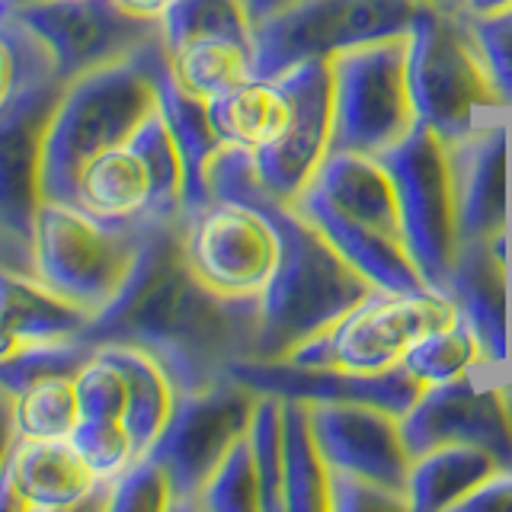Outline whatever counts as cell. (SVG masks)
<instances>
[{
	"instance_id": "obj_41",
	"label": "cell",
	"mask_w": 512,
	"mask_h": 512,
	"mask_svg": "<svg viewBox=\"0 0 512 512\" xmlns=\"http://www.w3.org/2000/svg\"><path fill=\"white\" fill-rule=\"evenodd\" d=\"M458 512H512V468H500L484 487H477Z\"/></svg>"
},
{
	"instance_id": "obj_33",
	"label": "cell",
	"mask_w": 512,
	"mask_h": 512,
	"mask_svg": "<svg viewBox=\"0 0 512 512\" xmlns=\"http://www.w3.org/2000/svg\"><path fill=\"white\" fill-rule=\"evenodd\" d=\"M247 439L260 471L263 512H285V397H256Z\"/></svg>"
},
{
	"instance_id": "obj_26",
	"label": "cell",
	"mask_w": 512,
	"mask_h": 512,
	"mask_svg": "<svg viewBox=\"0 0 512 512\" xmlns=\"http://www.w3.org/2000/svg\"><path fill=\"white\" fill-rule=\"evenodd\" d=\"M160 112L170 125V135L176 141L186 170V196H183V218L199 212L202 205L212 202L208 192V170H212L215 157L228 148L215 132L212 116H208V103L189 96L173 80L170 68L160 77Z\"/></svg>"
},
{
	"instance_id": "obj_12",
	"label": "cell",
	"mask_w": 512,
	"mask_h": 512,
	"mask_svg": "<svg viewBox=\"0 0 512 512\" xmlns=\"http://www.w3.org/2000/svg\"><path fill=\"white\" fill-rule=\"evenodd\" d=\"M10 16L45 42L61 84L135 58L164 39L160 23L128 13L119 0H36Z\"/></svg>"
},
{
	"instance_id": "obj_24",
	"label": "cell",
	"mask_w": 512,
	"mask_h": 512,
	"mask_svg": "<svg viewBox=\"0 0 512 512\" xmlns=\"http://www.w3.org/2000/svg\"><path fill=\"white\" fill-rule=\"evenodd\" d=\"M500 471L484 448L474 445H439L416 455L407 477L410 512H458L468 496L484 487Z\"/></svg>"
},
{
	"instance_id": "obj_22",
	"label": "cell",
	"mask_w": 512,
	"mask_h": 512,
	"mask_svg": "<svg viewBox=\"0 0 512 512\" xmlns=\"http://www.w3.org/2000/svg\"><path fill=\"white\" fill-rule=\"evenodd\" d=\"M0 317L23 343L90 340L93 317L48 288L36 272L0 266ZM93 343V340H90Z\"/></svg>"
},
{
	"instance_id": "obj_5",
	"label": "cell",
	"mask_w": 512,
	"mask_h": 512,
	"mask_svg": "<svg viewBox=\"0 0 512 512\" xmlns=\"http://www.w3.org/2000/svg\"><path fill=\"white\" fill-rule=\"evenodd\" d=\"M151 221H109L77 202L45 199L32 228L36 276L93 320L125 292Z\"/></svg>"
},
{
	"instance_id": "obj_35",
	"label": "cell",
	"mask_w": 512,
	"mask_h": 512,
	"mask_svg": "<svg viewBox=\"0 0 512 512\" xmlns=\"http://www.w3.org/2000/svg\"><path fill=\"white\" fill-rule=\"evenodd\" d=\"M45 77H55L45 42L20 20L0 16V109Z\"/></svg>"
},
{
	"instance_id": "obj_50",
	"label": "cell",
	"mask_w": 512,
	"mask_h": 512,
	"mask_svg": "<svg viewBox=\"0 0 512 512\" xmlns=\"http://www.w3.org/2000/svg\"><path fill=\"white\" fill-rule=\"evenodd\" d=\"M503 378H506V388H509V397H512V368H509V372H506Z\"/></svg>"
},
{
	"instance_id": "obj_3",
	"label": "cell",
	"mask_w": 512,
	"mask_h": 512,
	"mask_svg": "<svg viewBox=\"0 0 512 512\" xmlns=\"http://www.w3.org/2000/svg\"><path fill=\"white\" fill-rule=\"evenodd\" d=\"M170 68L164 39L135 58L64 84L45 138V199L77 202V176L93 157L119 148L160 109V77Z\"/></svg>"
},
{
	"instance_id": "obj_7",
	"label": "cell",
	"mask_w": 512,
	"mask_h": 512,
	"mask_svg": "<svg viewBox=\"0 0 512 512\" xmlns=\"http://www.w3.org/2000/svg\"><path fill=\"white\" fill-rule=\"evenodd\" d=\"M330 84L333 151L381 157L420 122L407 74V36L336 52Z\"/></svg>"
},
{
	"instance_id": "obj_15",
	"label": "cell",
	"mask_w": 512,
	"mask_h": 512,
	"mask_svg": "<svg viewBox=\"0 0 512 512\" xmlns=\"http://www.w3.org/2000/svg\"><path fill=\"white\" fill-rule=\"evenodd\" d=\"M292 96L285 135L253 154L269 196L295 202L333 151V84L330 58H301L276 74Z\"/></svg>"
},
{
	"instance_id": "obj_36",
	"label": "cell",
	"mask_w": 512,
	"mask_h": 512,
	"mask_svg": "<svg viewBox=\"0 0 512 512\" xmlns=\"http://www.w3.org/2000/svg\"><path fill=\"white\" fill-rule=\"evenodd\" d=\"M96 343L64 340V343H29L13 359L0 362V391L16 397L29 384L52 375H77V368L93 356Z\"/></svg>"
},
{
	"instance_id": "obj_4",
	"label": "cell",
	"mask_w": 512,
	"mask_h": 512,
	"mask_svg": "<svg viewBox=\"0 0 512 512\" xmlns=\"http://www.w3.org/2000/svg\"><path fill=\"white\" fill-rule=\"evenodd\" d=\"M407 74L416 116L448 144L506 116L464 10L416 7L407 32Z\"/></svg>"
},
{
	"instance_id": "obj_37",
	"label": "cell",
	"mask_w": 512,
	"mask_h": 512,
	"mask_svg": "<svg viewBox=\"0 0 512 512\" xmlns=\"http://www.w3.org/2000/svg\"><path fill=\"white\" fill-rule=\"evenodd\" d=\"M173 506V480L157 455H141L116 480H109V512H167Z\"/></svg>"
},
{
	"instance_id": "obj_20",
	"label": "cell",
	"mask_w": 512,
	"mask_h": 512,
	"mask_svg": "<svg viewBox=\"0 0 512 512\" xmlns=\"http://www.w3.org/2000/svg\"><path fill=\"white\" fill-rule=\"evenodd\" d=\"M29 512L106 509L109 480H100L71 439H20L10 452Z\"/></svg>"
},
{
	"instance_id": "obj_17",
	"label": "cell",
	"mask_w": 512,
	"mask_h": 512,
	"mask_svg": "<svg viewBox=\"0 0 512 512\" xmlns=\"http://www.w3.org/2000/svg\"><path fill=\"white\" fill-rule=\"evenodd\" d=\"M228 375L244 381L256 394L308 400V404L356 400V404H375L397 416H404L423 391V384L404 365L381 375H359L343 372V368H304L288 359H240L228 368Z\"/></svg>"
},
{
	"instance_id": "obj_34",
	"label": "cell",
	"mask_w": 512,
	"mask_h": 512,
	"mask_svg": "<svg viewBox=\"0 0 512 512\" xmlns=\"http://www.w3.org/2000/svg\"><path fill=\"white\" fill-rule=\"evenodd\" d=\"M196 509L202 512H263V487L260 471H256L253 448L247 432L240 436L231 452L208 477V484L199 493Z\"/></svg>"
},
{
	"instance_id": "obj_23",
	"label": "cell",
	"mask_w": 512,
	"mask_h": 512,
	"mask_svg": "<svg viewBox=\"0 0 512 512\" xmlns=\"http://www.w3.org/2000/svg\"><path fill=\"white\" fill-rule=\"evenodd\" d=\"M208 116L224 144L260 154L285 135L292 119V96L279 77H250L234 90L215 96L208 103Z\"/></svg>"
},
{
	"instance_id": "obj_45",
	"label": "cell",
	"mask_w": 512,
	"mask_h": 512,
	"mask_svg": "<svg viewBox=\"0 0 512 512\" xmlns=\"http://www.w3.org/2000/svg\"><path fill=\"white\" fill-rule=\"evenodd\" d=\"M292 4H295V0H247V10H250V20L256 26V23L269 20V16L282 13L285 7H292Z\"/></svg>"
},
{
	"instance_id": "obj_29",
	"label": "cell",
	"mask_w": 512,
	"mask_h": 512,
	"mask_svg": "<svg viewBox=\"0 0 512 512\" xmlns=\"http://www.w3.org/2000/svg\"><path fill=\"white\" fill-rule=\"evenodd\" d=\"M404 368L426 388V384H442V381L474 375L480 368H487V359L471 324L458 314L452 324L426 333L423 340L407 352Z\"/></svg>"
},
{
	"instance_id": "obj_43",
	"label": "cell",
	"mask_w": 512,
	"mask_h": 512,
	"mask_svg": "<svg viewBox=\"0 0 512 512\" xmlns=\"http://www.w3.org/2000/svg\"><path fill=\"white\" fill-rule=\"evenodd\" d=\"M16 445V429H13V397L0 391V468L10 458Z\"/></svg>"
},
{
	"instance_id": "obj_47",
	"label": "cell",
	"mask_w": 512,
	"mask_h": 512,
	"mask_svg": "<svg viewBox=\"0 0 512 512\" xmlns=\"http://www.w3.org/2000/svg\"><path fill=\"white\" fill-rule=\"evenodd\" d=\"M512 10V0H464V13L468 16H493Z\"/></svg>"
},
{
	"instance_id": "obj_31",
	"label": "cell",
	"mask_w": 512,
	"mask_h": 512,
	"mask_svg": "<svg viewBox=\"0 0 512 512\" xmlns=\"http://www.w3.org/2000/svg\"><path fill=\"white\" fill-rule=\"evenodd\" d=\"M132 144L144 157V164L151 170V215L148 221H180L183 218V196H186V170L176 141L170 135V125L164 112L144 119V125L132 135Z\"/></svg>"
},
{
	"instance_id": "obj_28",
	"label": "cell",
	"mask_w": 512,
	"mask_h": 512,
	"mask_svg": "<svg viewBox=\"0 0 512 512\" xmlns=\"http://www.w3.org/2000/svg\"><path fill=\"white\" fill-rule=\"evenodd\" d=\"M285 512H330V464L311 426L308 400L285 397Z\"/></svg>"
},
{
	"instance_id": "obj_19",
	"label": "cell",
	"mask_w": 512,
	"mask_h": 512,
	"mask_svg": "<svg viewBox=\"0 0 512 512\" xmlns=\"http://www.w3.org/2000/svg\"><path fill=\"white\" fill-rule=\"evenodd\" d=\"M448 295L484 346L487 368L506 375L509 359V231L493 240H464Z\"/></svg>"
},
{
	"instance_id": "obj_6",
	"label": "cell",
	"mask_w": 512,
	"mask_h": 512,
	"mask_svg": "<svg viewBox=\"0 0 512 512\" xmlns=\"http://www.w3.org/2000/svg\"><path fill=\"white\" fill-rule=\"evenodd\" d=\"M458 304L436 288L420 292H381L362 298L340 324L298 343L288 362L304 368H343L359 375H381L400 368L407 352L426 333L452 324Z\"/></svg>"
},
{
	"instance_id": "obj_46",
	"label": "cell",
	"mask_w": 512,
	"mask_h": 512,
	"mask_svg": "<svg viewBox=\"0 0 512 512\" xmlns=\"http://www.w3.org/2000/svg\"><path fill=\"white\" fill-rule=\"evenodd\" d=\"M29 343H23L20 340V333H16L4 317H0V362H7V359H13L16 352L20 349H26Z\"/></svg>"
},
{
	"instance_id": "obj_13",
	"label": "cell",
	"mask_w": 512,
	"mask_h": 512,
	"mask_svg": "<svg viewBox=\"0 0 512 512\" xmlns=\"http://www.w3.org/2000/svg\"><path fill=\"white\" fill-rule=\"evenodd\" d=\"M256 397L260 394L231 375L180 397L167 432L148 452L164 461L170 471L176 493L173 509H196L208 477L247 432Z\"/></svg>"
},
{
	"instance_id": "obj_16",
	"label": "cell",
	"mask_w": 512,
	"mask_h": 512,
	"mask_svg": "<svg viewBox=\"0 0 512 512\" xmlns=\"http://www.w3.org/2000/svg\"><path fill=\"white\" fill-rule=\"evenodd\" d=\"M311 426L330 471L407 493L413 452L397 413L356 400H324L311 404Z\"/></svg>"
},
{
	"instance_id": "obj_8",
	"label": "cell",
	"mask_w": 512,
	"mask_h": 512,
	"mask_svg": "<svg viewBox=\"0 0 512 512\" xmlns=\"http://www.w3.org/2000/svg\"><path fill=\"white\" fill-rule=\"evenodd\" d=\"M381 160L388 164L397 189L404 240L413 263L429 288L445 292L461 250L452 144L442 141L429 125L416 122L413 132L384 151Z\"/></svg>"
},
{
	"instance_id": "obj_27",
	"label": "cell",
	"mask_w": 512,
	"mask_h": 512,
	"mask_svg": "<svg viewBox=\"0 0 512 512\" xmlns=\"http://www.w3.org/2000/svg\"><path fill=\"white\" fill-rule=\"evenodd\" d=\"M170 74L189 96L212 103L215 96L234 90L256 77L253 42L237 36H202L170 52Z\"/></svg>"
},
{
	"instance_id": "obj_9",
	"label": "cell",
	"mask_w": 512,
	"mask_h": 512,
	"mask_svg": "<svg viewBox=\"0 0 512 512\" xmlns=\"http://www.w3.org/2000/svg\"><path fill=\"white\" fill-rule=\"evenodd\" d=\"M420 0H295L253 26V71L276 77L301 58H333L343 48L410 32Z\"/></svg>"
},
{
	"instance_id": "obj_18",
	"label": "cell",
	"mask_w": 512,
	"mask_h": 512,
	"mask_svg": "<svg viewBox=\"0 0 512 512\" xmlns=\"http://www.w3.org/2000/svg\"><path fill=\"white\" fill-rule=\"evenodd\" d=\"M509 144V112L452 144L461 244L464 240H493L496 234L509 231Z\"/></svg>"
},
{
	"instance_id": "obj_1",
	"label": "cell",
	"mask_w": 512,
	"mask_h": 512,
	"mask_svg": "<svg viewBox=\"0 0 512 512\" xmlns=\"http://www.w3.org/2000/svg\"><path fill=\"white\" fill-rule=\"evenodd\" d=\"M260 301H231L205 288L183 256V218L151 221L138 266L112 308L93 320V343H135L170 368L183 394L221 381L253 359Z\"/></svg>"
},
{
	"instance_id": "obj_48",
	"label": "cell",
	"mask_w": 512,
	"mask_h": 512,
	"mask_svg": "<svg viewBox=\"0 0 512 512\" xmlns=\"http://www.w3.org/2000/svg\"><path fill=\"white\" fill-rule=\"evenodd\" d=\"M26 4H36V0H0V16H10Z\"/></svg>"
},
{
	"instance_id": "obj_32",
	"label": "cell",
	"mask_w": 512,
	"mask_h": 512,
	"mask_svg": "<svg viewBox=\"0 0 512 512\" xmlns=\"http://www.w3.org/2000/svg\"><path fill=\"white\" fill-rule=\"evenodd\" d=\"M160 36L167 55L202 36H237L253 42V20L247 0H173L160 16Z\"/></svg>"
},
{
	"instance_id": "obj_11",
	"label": "cell",
	"mask_w": 512,
	"mask_h": 512,
	"mask_svg": "<svg viewBox=\"0 0 512 512\" xmlns=\"http://www.w3.org/2000/svg\"><path fill=\"white\" fill-rule=\"evenodd\" d=\"M64 84L45 77L0 109V266L36 272L32 228L45 202V138Z\"/></svg>"
},
{
	"instance_id": "obj_14",
	"label": "cell",
	"mask_w": 512,
	"mask_h": 512,
	"mask_svg": "<svg viewBox=\"0 0 512 512\" xmlns=\"http://www.w3.org/2000/svg\"><path fill=\"white\" fill-rule=\"evenodd\" d=\"M400 426L413 458L439 445H474L490 452L500 468H512V397L506 378L490 368L426 384L400 416Z\"/></svg>"
},
{
	"instance_id": "obj_44",
	"label": "cell",
	"mask_w": 512,
	"mask_h": 512,
	"mask_svg": "<svg viewBox=\"0 0 512 512\" xmlns=\"http://www.w3.org/2000/svg\"><path fill=\"white\" fill-rule=\"evenodd\" d=\"M119 4H122L128 13L141 16V20H154V23H160V16H164V13L173 7V0H119Z\"/></svg>"
},
{
	"instance_id": "obj_21",
	"label": "cell",
	"mask_w": 512,
	"mask_h": 512,
	"mask_svg": "<svg viewBox=\"0 0 512 512\" xmlns=\"http://www.w3.org/2000/svg\"><path fill=\"white\" fill-rule=\"evenodd\" d=\"M96 346H103L106 356L116 359L128 378V407H125L122 423L135 442L138 458L148 455L160 442V436L167 432L176 407H180V397H183L180 384L170 375V368L144 346L119 343V340L96 343Z\"/></svg>"
},
{
	"instance_id": "obj_42",
	"label": "cell",
	"mask_w": 512,
	"mask_h": 512,
	"mask_svg": "<svg viewBox=\"0 0 512 512\" xmlns=\"http://www.w3.org/2000/svg\"><path fill=\"white\" fill-rule=\"evenodd\" d=\"M0 512H29V503L23 496L20 480H16L10 458L4 461V468H0Z\"/></svg>"
},
{
	"instance_id": "obj_49",
	"label": "cell",
	"mask_w": 512,
	"mask_h": 512,
	"mask_svg": "<svg viewBox=\"0 0 512 512\" xmlns=\"http://www.w3.org/2000/svg\"><path fill=\"white\" fill-rule=\"evenodd\" d=\"M420 4H432V7H445V10H464V0H420Z\"/></svg>"
},
{
	"instance_id": "obj_30",
	"label": "cell",
	"mask_w": 512,
	"mask_h": 512,
	"mask_svg": "<svg viewBox=\"0 0 512 512\" xmlns=\"http://www.w3.org/2000/svg\"><path fill=\"white\" fill-rule=\"evenodd\" d=\"M80 423L74 375H52L13 397V429L20 439H71Z\"/></svg>"
},
{
	"instance_id": "obj_10",
	"label": "cell",
	"mask_w": 512,
	"mask_h": 512,
	"mask_svg": "<svg viewBox=\"0 0 512 512\" xmlns=\"http://www.w3.org/2000/svg\"><path fill=\"white\" fill-rule=\"evenodd\" d=\"M183 256L196 279L231 301H263L279 269L282 237L266 208L212 199L183 218Z\"/></svg>"
},
{
	"instance_id": "obj_39",
	"label": "cell",
	"mask_w": 512,
	"mask_h": 512,
	"mask_svg": "<svg viewBox=\"0 0 512 512\" xmlns=\"http://www.w3.org/2000/svg\"><path fill=\"white\" fill-rule=\"evenodd\" d=\"M471 26L480 52H484L496 96L512 116V10L493 16H471Z\"/></svg>"
},
{
	"instance_id": "obj_38",
	"label": "cell",
	"mask_w": 512,
	"mask_h": 512,
	"mask_svg": "<svg viewBox=\"0 0 512 512\" xmlns=\"http://www.w3.org/2000/svg\"><path fill=\"white\" fill-rule=\"evenodd\" d=\"M71 442L100 480H116L128 464L138 461L135 442L128 436L122 420H93L80 416L77 429L71 432Z\"/></svg>"
},
{
	"instance_id": "obj_40",
	"label": "cell",
	"mask_w": 512,
	"mask_h": 512,
	"mask_svg": "<svg viewBox=\"0 0 512 512\" xmlns=\"http://www.w3.org/2000/svg\"><path fill=\"white\" fill-rule=\"evenodd\" d=\"M330 512H410L407 493L330 471Z\"/></svg>"
},
{
	"instance_id": "obj_2",
	"label": "cell",
	"mask_w": 512,
	"mask_h": 512,
	"mask_svg": "<svg viewBox=\"0 0 512 512\" xmlns=\"http://www.w3.org/2000/svg\"><path fill=\"white\" fill-rule=\"evenodd\" d=\"M208 192L212 199L266 208L282 237L279 269L260 301L253 359H285L298 343L336 327L362 298L375 292L295 202L269 196L250 151L228 144L208 170Z\"/></svg>"
},
{
	"instance_id": "obj_25",
	"label": "cell",
	"mask_w": 512,
	"mask_h": 512,
	"mask_svg": "<svg viewBox=\"0 0 512 512\" xmlns=\"http://www.w3.org/2000/svg\"><path fill=\"white\" fill-rule=\"evenodd\" d=\"M151 199V170L132 138L93 157L77 176V205L109 221H148Z\"/></svg>"
}]
</instances>
